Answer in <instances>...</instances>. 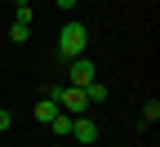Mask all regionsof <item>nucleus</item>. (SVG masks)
Masks as SVG:
<instances>
[{
    "instance_id": "nucleus-8",
    "label": "nucleus",
    "mask_w": 160,
    "mask_h": 147,
    "mask_svg": "<svg viewBox=\"0 0 160 147\" xmlns=\"http://www.w3.org/2000/svg\"><path fill=\"white\" fill-rule=\"evenodd\" d=\"M9 40H13V45L31 40V23H13V27H9Z\"/></svg>"
},
{
    "instance_id": "nucleus-9",
    "label": "nucleus",
    "mask_w": 160,
    "mask_h": 147,
    "mask_svg": "<svg viewBox=\"0 0 160 147\" xmlns=\"http://www.w3.org/2000/svg\"><path fill=\"white\" fill-rule=\"evenodd\" d=\"M142 116H147V125H156V120H160V102H156V98L142 107Z\"/></svg>"
},
{
    "instance_id": "nucleus-11",
    "label": "nucleus",
    "mask_w": 160,
    "mask_h": 147,
    "mask_svg": "<svg viewBox=\"0 0 160 147\" xmlns=\"http://www.w3.org/2000/svg\"><path fill=\"white\" fill-rule=\"evenodd\" d=\"M9 125H13V112H9V107H0V134L9 129Z\"/></svg>"
},
{
    "instance_id": "nucleus-10",
    "label": "nucleus",
    "mask_w": 160,
    "mask_h": 147,
    "mask_svg": "<svg viewBox=\"0 0 160 147\" xmlns=\"http://www.w3.org/2000/svg\"><path fill=\"white\" fill-rule=\"evenodd\" d=\"M31 18H36V9H31V5H18V18H13V23H31Z\"/></svg>"
},
{
    "instance_id": "nucleus-5",
    "label": "nucleus",
    "mask_w": 160,
    "mask_h": 147,
    "mask_svg": "<svg viewBox=\"0 0 160 147\" xmlns=\"http://www.w3.org/2000/svg\"><path fill=\"white\" fill-rule=\"evenodd\" d=\"M58 112H62V107H58V102H53V98H49V94H45V98H40V102H36V112H31V116H36V120H40V125H49V120H53V116H58Z\"/></svg>"
},
{
    "instance_id": "nucleus-12",
    "label": "nucleus",
    "mask_w": 160,
    "mask_h": 147,
    "mask_svg": "<svg viewBox=\"0 0 160 147\" xmlns=\"http://www.w3.org/2000/svg\"><path fill=\"white\" fill-rule=\"evenodd\" d=\"M53 5H58V9H76V0H53Z\"/></svg>"
},
{
    "instance_id": "nucleus-13",
    "label": "nucleus",
    "mask_w": 160,
    "mask_h": 147,
    "mask_svg": "<svg viewBox=\"0 0 160 147\" xmlns=\"http://www.w3.org/2000/svg\"><path fill=\"white\" fill-rule=\"evenodd\" d=\"M13 5H31V0H13Z\"/></svg>"
},
{
    "instance_id": "nucleus-4",
    "label": "nucleus",
    "mask_w": 160,
    "mask_h": 147,
    "mask_svg": "<svg viewBox=\"0 0 160 147\" xmlns=\"http://www.w3.org/2000/svg\"><path fill=\"white\" fill-rule=\"evenodd\" d=\"M71 138H76L80 147H93V143H98V120H93V116H76V120H71Z\"/></svg>"
},
{
    "instance_id": "nucleus-3",
    "label": "nucleus",
    "mask_w": 160,
    "mask_h": 147,
    "mask_svg": "<svg viewBox=\"0 0 160 147\" xmlns=\"http://www.w3.org/2000/svg\"><path fill=\"white\" fill-rule=\"evenodd\" d=\"M89 80H98V67H93V58H89V54H80V58H71V62H67V85H76V89H85Z\"/></svg>"
},
{
    "instance_id": "nucleus-2",
    "label": "nucleus",
    "mask_w": 160,
    "mask_h": 147,
    "mask_svg": "<svg viewBox=\"0 0 160 147\" xmlns=\"http://www.w3.org/2000/svg\"><path fill=\"white\" fill-rule=\"evenodd\" d=\"M53 102H58V107H62L67 116H85L89 112V98H85V89H76V85H49L45 89Z\"/></svg>"
},
{
    "instance_id": "nucleus-1",
    "label": "nucleus",
    "mask_w": 160,
    "mask_h": 147,
    "mask_svg": "<svg viewBox=\"0 0 160 147\" xmlns=\"http://www.w3.org/2000/svg\"><path fill=\"white\" fill-rule=\"evenodd\" d=\"M85 49H89V27L71 18V23L58 31V58H62V62H71V58H80Z\"/></svg>"
},
{
    "instance_id": "nucleus-7",
    "label": "nucleus",
    "mask_w": 160,
    "mask_h": 147,
    "mask_svg": "<svg viewBox=\"0 0 160 147\" xmlns=\"http://www.w3.org/2000/svg\"><path fill=\"white\" fill-rule=\"evenodd\" d=\"M85 98H89V107L107 102V85H102V80H89V85H85Z\"/></svg>"
},
{
    "instance_id": "nucleus-6",
    "label": "nucleus",
    "mask_w": 160,
    "mask_h": 147,
    "mask_svg": "<svg viewBox=\"0 0 160 147\" xmlns=\"http://www.w3.org/2000/svg\"><path fill=\"white\" fill-rule=\"evenodd\" d=\"M71 120H76V116H67V112H58V116L49 120V129H53L58 138H71Z\"/></svg>"
}]
</instances>
